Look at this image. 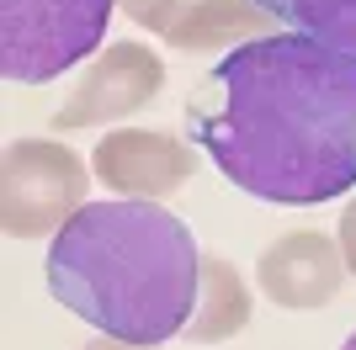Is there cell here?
Instances as JSON below:
<instances>
[{
  "instance_id": "6da1fadb",
  "label": "cell",
  "mask_w": 356,
  "mask_h": 350,
  "mask_svg": "<svg viewBox=\"0 0 356 350\" xmlns=\"http://www.w3.org/2000/svg\"><path fill=\"white\" fill-rule=\"evenodd\" d=\"M186 122L202 154L261 202L314 207L356 186V58L303 32L229 48Z\"/></svg>"
},
{
  "instance_id": "7a4b0ae2",
  "label": "cell",
  "mask_w": 356,
  "mask_h": 350,
  "mask_svg": "<svg viewBox=\"0 0 356 350\" xmlns=\"http://www.w3.org/2000/svg\"><path fill=\"white\" fill-rule=\"evenodd\" d=\"M202 255L176 212L154 202H90L48 249V287L102 335L160 345L197 313Z\"/></svg>"
},
{
  "instance_id": "3957f363",
  "label": "cell",
  "mask_w": 356,
  "mask_h": 350,
  "mask_svg": "<svg viewBox=\"0 0 356 350\" xmlns=\"http://www.w3.org/2000/svg\"><path fill=\"white\" fill-rule=\"evenodd\" d=\"M118 0H0V74L16 85L59 80L106 43Z\"/></svg>"
},
{
  "instance_id": "277c9868",
  "label": "cell",
  "mask_w": 356,
  "mask_h": 350,
  "mask_svg": "<svg viewBox=\"0 0 356 350\" xmlns=\"http://www.w3.org/2000/svg\"><path fill=\"white\" fill-rule=\"evenodd\" d=\"M86 160L54 138H22L0 165V228L11 239H43L86 207Z\"/></svg>"
},
{
  "instance_id": "5b68a950",
  "label": "cell",
  "mask_w": 356,
  "mask_h": 350,
  "mask_svg": "<svg viewBox=\"0 0 356 350\" xmlns=\"http://www.w3.org/2000/svg\"><path fill=\"white\" fill-rule=\"evenodd\" d=\"M165 85V58L144 43H106L96 53L80 85L70 90V101L54 112V133L70 128H106L118 117L138 112L144 101H154Z\"/></svg>"
},
{
  "instance_id": "8992f818",
  "label": "cell",
  "mask_w": 356,
  "mask_h": 350,
  "mask_svg": "<svg viewBox=\"0 0 356 350\" xmlns=\"http://www.w3.org/2000/svg\"><path fill=\"white\" fill-rule=\"evenodd\" d=\"M255 281H261V292H266L277 308H325V303H335L341 287H346L341 239L314 233V228L282 233L277 244L261 249Z\"/></svg>"
},
{
  "instance_id": "52a82bcc",
  "label": "cell",
  "mask_w": 356,
  "mask_h": 350,
  "mask_svg": "<svg viewBox=\"0 0 356 350\" xmlns=\"http://www.w3.org/2000/svg\"><path fill=\"white\" fill-rule=\"evenodd\" d=\"M90 165H96V175L112 191L154 202V197H170V191L186 186L192 149L181 144L176 133H160V128H122V133H106L96 144Z\"/></svg>"
},
{
  "instance_id": "ba28073f",
  "label": "cell",
  "mask_w": 356,
  "mask_h": 350,
  "mask_svg": "<svg viewBox=\"0 0 356 350\" xmlns=\"http://www.w3.org/2000/svg\"><path fill=\"white\" fill-rule=\"evenodd\" d=\"M277 16L261 0H192L170 22L165 43L181 53H213V48H245L261 38H277Z\"/></svg>"
},
{
  "instance_id": "9c48e42d",
  "label": "cell",
  "mask_w": 356,
  "mask_h": 350,
  "mask_svg": "<svg viewBox=\"0 0 356 350\" xmlns=\"http://www.w3.org/2000/svg\"><path fill=\"white\" fill-rule=\"evenodd\" d=\"M250 324V292L239 281V271L218 255H202V281H197V313L186 324V335L197 345H213V340H229Z\"/></svg>"
},
{
  "instance_id": "30bf717a",
  "label": "cell",
  "mask_w": 356,
  "mask_h": 350,
  "mask_svg": "<svg viewBox=\"0 0 356 350\" xmlns=\"http://www.w3.org/2000/svg\"><path fill=\"white\" fill-rule=\"evenodd\" d=\"M277 22L356 58V0H261Z\"/></svg>"
},
{
  "instance_id": "8fae6325",
  "label": "cell",
  "mask_w": 356,
  "mask_h": 350,
  "mask_svg": "<svg viewBox=\"0 0 356 350\" xmlns=\"http://www.w3.org/2000/svg\"><path fill=\"white\" fill-rule=\"evenodd\" d=\"M118 6H122V16H128V22H138V27L170 32V22L181 16V6H186V0H118Z\"/></svg>"
},
{
  "instance_id": "7c38bea8",
  "label": "cell",
  "mask_w": 356,
  "mask_h": 350,
  "mask_svg": "<svg viewBox=\"0 0 356 350\" xmlns=\"http://www.w3.org/2000/svg\"><path fill=\"white\" fill-rule=\"evenodd\" d=\"M335 239H341V255H346V271L356 276V202L341 212V228H335Z\"/></svg>"
},
{
  "instance_id": "4fadbf2b",
  "label": "cell",
  "mask_w": 356,
  "mask_h": 350,
  "mask_svg": "<svg viewBox=\"0 0 356 350\" xmlns=\"http://www.w3.org/2000/svg\"><path fill=\"white\" fill-rule=\"evenodd\" d=\"M86 350H160V345H138V340H118V335H102V340H90Z\"/></svg>"
},
{
  "instance_id": "5bb4252c",
  "label": "cell",
  "mask_w": 356,
  "mask_h": 350,
  "mask_svg": "<svg viewBox=\"0 0 356 350\" xmlns=\"http://www.w3.org/2000/svg\"><path fill=\"white\" fill-rule=\"evenodd\" d=\"M341 350H356V335H351V340H346V345H341Z\"/></svg>"
}]
</instances>
